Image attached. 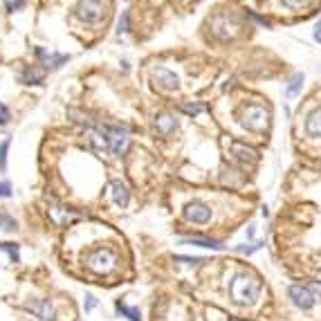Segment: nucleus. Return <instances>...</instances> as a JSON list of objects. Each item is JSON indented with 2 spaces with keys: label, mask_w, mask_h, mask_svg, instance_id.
Instances as JSON below:
<instances>
[{
  "label": "nucleus",
  "mask_w": 321,
  "mask_h": 321,
  "mask_svg": "<svg viewBox=\"0 0 321 321\" xmlns=\"http://www.w3.org/2000/svg\"><path fill=\"white\" fill-rule=\"evenodd\" d=\"M43 77H45V72H43V70L38 68V65H27L20 79H23L25 86H41V83H43Z\"/></svg>",
  "instance_id": "obj_17"
},
{
  "label": "nucleus",
  "mask_w": 321,
  "mask_h": 321,
  "mask_svg": "<svg viewBox=\"0 0 321 321\" xmlns=\"http://www.w3.org/2000/svg\"><path fill=\"white\" fill-rule=\"evenodd\" d=\"M317 283H321V272H319V276H317Z\"/></svg>",
  "instance_id": "obj_35"
},
{
  "label": "nucleus",
  "mask_w": 321,
  "mask_h": 321,
  "mask_svg": "<svg viewBox=\"0 0 321 321\" xmlns=\"http://www.w3.org/2000/svg\"><path fill=\"white\" fill-rule=\"evenodd\" d=\"M231 321H238V319H231Z\"/></svg>",
  "instance_id": "obj_36"
},
{
  "label": "nucleus",
  "mask_w": 321,
  "mask_h": 321,
  "mask_svg": "<svg viewBox=\"0 0 321 321\" xmlns=\"http://www.w3.org/2000/svg\"><path fill=\"white\" fill-rule=\"evenodd\" d=\"M0 229L2 231H16L18 229V222H16L7 211H2V209H0Z\"/></svg>",
  "instance_id": "obj_21"
},
{
  "label": "nucleus",
  "mask_w": 321,
  "mask_h": 321,
  "mask_svg": "<svg viewBox=\"0 0 321 321\" xmlns=\"http://www.w3.org/2000/svg\"><path fill=\"white\" fill-rule=\"evenodd\" d=\"M131 29V20H128V11H122V16H119V23H117V32L124 34Z\"/></svg>",
  "instance_id": "obj_26"
},
{
  "label": "nucleus",
  "mask_w": 321,
  "mask_h": 321,
  "mask_svg": "<svg viewBox=\"0 0 321 321\" xmlns=\"http://www.w3.org/2000/svg\"><path fill=\"white\" fill-rule=\"evenodd\" d=\"M182 110L189 115H200V113H204V106L202 104H182Z\"/></svg>",
  "instance_id": "obj_27"
},
{
  "label": "nucleus",
  "mask_w": 321,
  "mask_h": 321,
  "mask_svg": "<svg viewBox=\"0 0 321 321\" xmlns=\"http://www.w3.org/2000/svg\"><path fill=\"white\" fill-rule=\"evenodd\" d=\"M36 54H38V59H43V65H45V68H52V70L61 68V65L68 63V59H70L68 54H54V52H45L43 47H38Z\"/></svg>",
  "instance_id": "obj_15"
},
{
  "label": "nucleus",
  "mask_w": 321,
  "mask_h": 321,
  "mask_svg": "<svg viewBox=\"0 0 321 321\" xmlns=\"http://www.w3.org/2000/svg\"><path fill=\"white\" fill-rule=\"evenodd\" d=\"M9 119H11L9 108H7V106L0 101V126H7V124H9Z\"/></svg>",
  "instance_id": "obj_28"
},
{
  "label": "nucleus",
  "mask_w": 321,
  "mask_h": 321,
  "mask_svg": "<svg viewBox=\"0 0 321 321\" xmlns=\"http://www.w3.org/2000/svg\"><path fill=\"white\" fill-rule=\"evenodd\" d=\"M288 9H301V7H308L312 0H281Z\"/></svg>",
  "instance_id": "obj_25"
},
{
  "label": "nucleus",
  "mask_w": 321,
  "mask_h": 321,
  "mask_svg": "<svg viewBox=\"0 0 321 321\" xmlns=\"http://www.w3.org/2000/svg\"><path fill=\"white\" fill-rule=\"evenodd\" d=\"M263 245H265V243H263V240H256V243H252V245H240V247H238V252H240V254H247V256H252L254 252H258V249H263Z\"/></svg>",
  "instance_id": "obj_24"
},
{
  "label": "nucleus",
  "mask_w": 321,
  "mask_h": 321,
  "mask_svg": "<svg viewBox=\"0 0 321 321\" xmlns=\"http://www.w3.org/2000/svg\"><path fill=\"white\" fill-rule=\"evenodd\" d=\"M104 135H106V140H108L110 155H124L128 151L131 135H128L126 128H122V126H106V124H104Z\"/></svg>",
  "instance_id": "obj_4"
},
{
  "label": "nucleus",
  "mask_w": 321,
  "mask_h": 321,
  "mask_svg": "<svg viewBox=\"0 0 321 321\" xmlns=\"http://www.w3.org/2000/svg\"><path fill=\"white\" fill-rule=\"evenodd\" d=\"M261 292V281L252 274H236L229 283V297L238 306H249L258 299Z\"/></svg>",
  "instance_id": "obj_1"
},
{
  "label": "nucleus",
  "mask_w": 321,
  "mask_h": 321,
  "mask_svg": "<svg viewBox=\"0 0 321 321\" xmlns=\"http://www.w3.org/2000/svg\"><path fill=\"white\" fill-rule=\"evenodd\" d=\"M47 213H50L52 222L59 227H68L74 220H79V211L77 209H70L65 204L56 202V200H47Z\"/></svg>",
  "instance_id": "obj_7"
},
{
  "label": "nucleus",
  "mask_w": 321,
  "mask_h": 321,
  "mask_svg": "<svg viewBox=\"0 0 321 321\" xmlns=\"http://www.w3.org/2000/svg\"><path fill=\"white\" fill-rule=\"evenodd\" d=\"M5 2H7V0H5Z\"/></svg>",
  "instance_id": "obj_37"
},
{
  "label": "nucleus",
  "mask_w": 321,
  "mask_h": 321,
  "mask_svg": "<svg viewBox=\"0 0 321 321\" xmlns=\"http://www.w3.org/2000/svg\"><path fill=\"white\" fill-rule=\"evenodd\" d=\"M175 261L177 263H184V265H200V263H204V258H200V256H195V258H191V256H175Z\"/></svg>",
  "instance_id": "obj_29"
},
{
  "label": "nucleus",
  "mask_w": 321,
  "mask_h": 321,
  "mask_svg": "<svg viewBox=\"0 0 321 321\" xmlns=\"http://www.w3.org/2000/svg\"><path fill=\"white\" fill-rule=\"evenodd\" d=\"M175 128H177L175 115H171V113H160L158 117H155V131H158V135L168 137V135H173V133H175Z\"/></svg>",
  "instance_id": "obj_13"
},
{
  "label": "nucleus",
  "mask_w": 321,
  "mask_h": 321,
  "mask_svg": "<svg viewBox=\"0 0 321 321\" xmlns=\"http://www.w3.org/2000/svg\"><path fill=\"white\" fill-rule=\"evenodd\" d=\"M0 198H11V184L9 182H0Z\"/></svg>",
  "instance_id": "obj_30"
},
{
  "label": "nucleus",
  "mask_w": 321,
  "mask_h": 321,
  "mask_svg": "<svg viewBox=\"0 0 321 321\" xmlns=\"http://www.w3.org/2000/svg\"><path fill=\"white\" fill-rule=\"evenodd\" d=\"M312 290H315V292L321 297V283H317V281H315V283H312Z\"/></svg>",
  "instance_id": "obj_34"
},
{
  "label": "nucleus",
  "mask_w": 321,
  "mask_h": 321,
  "mask_svg": "<svg viewBox=\"0 0 321 321\" xmlns=\"http://www.w3.org/2000/svg\"><path fill=\"white\" fill-rule=\"evenodd\" d=\"M110 198L119 209H126L131 202V191L122 180H110Z\"/></svg>",
  "instance_id": "obj_12"
},
{
  "label": "nucleus",
  "mask_w": 321,
  "mask_h": 321,
  "mask_svg": "<svg viewBox=\"0 0 321 321\" xmlns=\"http://www.w3.org/2000/svg\"><path fill=\"white\" fill-rule=\"evenodd\" d=\"M25 2L23 0H7V9L9 11H16V9H23Z\"/></svg>",
  "instance_id": "obj_31"
},
{
  "label": "nucleus",
  "mask_w": 321,
  "mask_h": 321,
  "mask_svg": "<svg viewBox=\"0 0 321 321\" xmlns=\"http://www.w3.org/2000/svg\"><path fill=\"white\" fill-rule=\"evenodd\" d=\"M180 245H195V247H204V249H216V252H222L225 245L220 240L213 238H202V236H189V238H180L177 240Z\"/></svg>",
  "instance_id": "obj_14"
},
{
  "label": "nucleus",
  "mask_w": 321,
  "mask_h": 321,
  "mask_svg": "<svg viewBox=\"0 0 321 321\" xmlns=\"http://www.w3.org/2000/svg\"><path fill=\"white\" fill-rule=\"evenodd\" d=\"M315 41H319V43H321V20L317 23V27H315Z\"/></svg>",
  "instance_id": "obj_33"
},
{
  "label": "nucleus",
  "mask_w": 321,
  "mask_h": 321,
  "mask_svg": "<svg viewBox=\"0 0 321 321\" xmlns=\"http://www.w3.org/2000/svg\"><path fill=\"white\" fill-rule=\"evenodd\" d=\"M83 261H86L88 270L97 272V274H108V272H113L115 265H117V254L110 247H95L92 252L86 254Z\"/></svg>",
  "instance_id": "obj_3"
},
{
  "label": "nucleus",
  "mask_w": 321,
  "mask_h": 321,
  "mask_svg": "<svg viewBox=\"0 0 321 321\" xmlns=\"http://www.w3.org/2000/svg\"><path fill=\"white\" fill-rule=\"evenodd\" d=\"M238 29H240L238 18L231 14H216L211 18V32L218 38H231V36H236Z\"/></svg>",
  "instance_id": "obj_6"
},
{
  "label": "nucleus",
  "mask_w": 321,
  "mask_h": 321,
  "mask_svg": "<svg viewBox=\"0 0 321 321\" xmlns=\"http://www.w3.org/2000/svg\"><path fill=\"white\" fill-rule=\"evenodd\" d=\"M115 308H117V312L122 317H126L128 321H142V315H140V308H133V306H126L124 301H117L115 303Z\"/></svg>",
  "instance_id": "obj_19"
},
{
  "label": "nucleus",
  "mask_w": 321,
  "mask_h": 321,
  "mask_svg": "<svg viewBox=\"0 0 321 321\" xmlns=\"http://www.w3.org/2000/svg\"><path fill=\"white\" fill-rule=\"evenodd\" d=\"M231 155H234L236 160H240V162H256V151L245 146V144H238V142L231 144Z\"/></svg>",
  "instance_id": "obj_18"
},
{
  "label": "nucleus",
  "mask_w": 321,
  "mask_h": 321,
  "mask_svg": "<svg viewBox=\"0 0 321 321\" xmlns=\"http://www.w3.org/2000/svg\"><path fill=\"white\" fill-rule=\"evenodd\" d=\"M153 81L158 83L160 88H164V90H177V88H180L177 74L171 72V70H166V68H155L153 70Z\"/></svg>",
  "instance_id": "obj_11"
},
{
  "label": "nucleus",
  "mask_w": 321,
  "mask_h": 321,
  "mask_svg": "<svg viewBox=\"0 0 321 321\" xmlns=\"http://www.w3.org/2000/svg\"><path fill=\"white\" fill-rule=\"evenodd\" d=\"M301 88H303V74H294L292 81H290V86L285 88V95L294 97V95H299V90H301Z\"/></svg>",
  "instance_id": "obj_22"
},
{
  "label": "nucleus",
  "mask_w": 321,
  "mask_h": 321,
  "mask_svg": "<svg viewBox=\"0 0 321 321\" xmlns=\"http://www.w3.org/2000/svg\"><path fill=\"white\" fill-rule=\"evenodd\" d=\"M306 135L308 137H321V108L312 110L306 119Z\"/></svg>",
  "instance_id": "obj_16"
},
{
  "label": "nucleus",
  "mask_w": 321,
  "mask_h": 321,
  "mask_svg": "<svg viewBox=\"0 0 321 321\" xmlns=\"http://www.w3.org/2000/svg\"><path fill=\"white\" fill-rule=\"evenodd\" d=\"M7 155H9V140L0 142V171H7Z\"/></svg>",
  "instance_id": "obj_23"
},
{
  "label": "nucleus",
  "mask_w": 321,
  "mask_h": 321,
  "mask_svg": "<svg viewBox=\"0 0 321 321\" xmlns=\"http://www.w3.org/2000/svg\"><path fill=\"white\" fill-rule=\"evenodd\" d=\"M25 310L34 317V321H54L56 312L47 299H29L25 301Z\"/></svg>",
  "instance_id": "obj_8"
},
{
  "label": "nucleus",
  "mask_w": 321,
  "mask_h": 321,
  "mask_svg": "<svg viewBox=\"0 0 321 321\" xmlns=\"http://www.w3.org/2000/svg\"><path fill=\"white\" fill-rule=\"evenodd\" d=\"M0 252H5L11 263H20V245L18 243H0Z\"/></svg>",
  "instance_id": "obj_20"
},
{
  "label": "nucleus",
  "mask_w": 321,
  "mask_h": 321,
  "mask_svg": "<svg viewBox=\"0 0 321 321\" xmlns=\"http://www.w3.org/2000/svg\"><path fill=\"white\" fill-rule=\"evenodd\" d=\"M106 9H104V2L101 0H79L77 9H74V16H77L79 20H83V23H99L101 18H104Z\"/></svg>",
  "instance_id": "obj_5"
},
{
  "label": "nucleus",
  "mask_w": 321,
  "mask_h": 321,
  "mask_svg": "<svg viewBox=\"0 0 321 321\" xmlns=\"http://www.w3.org/2000/svg\"><path fill=\"white\" fill-rule=\"evenodd\" d=\"M184 218L189 222H195V225H207L209 220H211V207L204 202H200V200H191V202L184 204Z\"/></svg>",
  "instance_id": "obj_9"
},
{
  "label": "nucleus",
  "mask_w": 321,
  "mask_h": 321,
  "mask_svg": "<svg viewBox=\"0 0 321 321\" xmlns=\"http://www.w3.org/2000/svg\"><path fill=\"white\" fill-rule=\"evenodd\" d=\"M238 124L247 131H254V133H263L270 124V110L265 108L263 104H245L238 113Z\"/></svg>",
  "instance_id": "obj_2"
},
{
  "label": "nucleus",
  "mask_w": 321,
  "mask_h": 321,
  "mask_svg": "<svg viewBox=\"0 0 321 321\" xmlns=\"http://www.w3.org/2000/svg\"><path fill=\"white\" fill-rule=\"evenodd\" d=\"M83 308H86V312H92L97 308V299L92 297V294H88V297H86V306H83Z\"/></svg>",
  "instance_id": "obj_32"
},
{
  "label": "nucleus",
  "mask_w": 321,
  "mask_h": 321,
  "mask_svg": "<svg viewBox=\"0 0 321 321\" xmlns=\"http://www.w3.org/2000/svg\"><path fill=\"white\" fill-rule=\"evenodd\" d=\"M288 294H290V299L294 301V306L301 308V310H310V308L315 306V292H312L308 285H301V283L290 285Z\"/></svg>",
  "instance_id": "obj_10"
}]
</instances>
